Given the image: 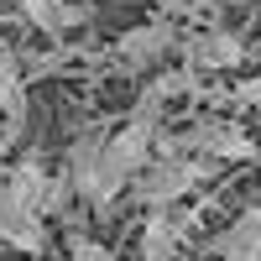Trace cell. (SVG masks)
Instances as JSON below:
<instances>
[{"label": "cell", "instance_id": "6", "mask_svg": "<svg viewBox=\"0 0 261 261\" xmlns=\"http://www.w3.org/2000/svg\"><path fill=\"white\" fill-rule=\"evenodd\" d=\"M209 256H220V261H261V209L246 204V214H235L209 241Z\"/></svg>", "mask_w": 261, "mask_h": 261}, {"label": "cell", "instance_id": "7", "mask_svg": "<svg viewBox=\"0 0 261 261\" xmlns=\"http://www.w3.org/2000/svg\"><path fill=\"white\" fill-rule=\"evenodd\" d=\"M27 21L47 37V42H68V32H79L89 21V6H73V0H21Z\"/></svg>", "mask_w": 261, "mask_h": 261}, {"label": "cell", "instance_id": "8", "mask_svg": "<svg viewBox=\"0 0 261 261\" xmlns=\"http://www.w3.org/2000/svg\"><path fill=\"white\" fill-rule=\"evenodd\" d=\"M0 125L6 136L27 125V79H21V58L11 47L0 53Z\"/></svg>", "mask_w": 261, "mask_h": 261}, {"label": "cell", "instance_id": "2", "mask_svg": "<svg viewBox=\"0 0 261 261\" xmlns=\"http://www.w3.org/2000/svg\"><path fill=\"white\" fill-rule=\"evenodd\" d=\"M63 178L73 183V199H84L89 209H110L120 193H125V172L110 162L105 151V136H73L68 146V162H63Z\"/></svg>", "mask_w": 261, "mask_h": 261}, {"label": "cell", "instance_id": "9", "mask_svg": "<svg viewBox=\"0 0 261 261\" xmlns=\"http://www.w3.org/2000/svg\"><path fill=\"white\" fill-rule=\"evenodd\" d=\"M151 136H157V125H141V120H125L120 130H115V136L110 141H105V151H110V162L125 172V178H130V172H136L146 157H151Z\"/></svg>", "mask_w": 261, "mask_h": 261}, {"label": "cell", "instance_id": "3", "mask_svg": "<svg viewBox=\"0 0 261 261\" xmlns=\"http://www.w3.org/2000/svg\"><path fill=\"white\" fill-rule=\"evenodd\" d=\"M172 47H178V27H172V21H146V27H130L115 42V63L130 68V73H141L151 63H162Z\"/></svg>", "mask_w": 261, "mask_h": 261}, {"label": "cell", "instance_id": "4", "mask_svg": "<svg viewBox=\"0 0 261 261\" xmlns=\"http://www.w3.org/2000/svg\"><path fill=\"white\" fill-rule=\"evenodd\" d=\"M178 47H183L193 73H220V68H235L246 58L235 32H178Z\"/></svg>", "mask_w": 261, "mask_h": 261}, {"label": "cell", "instance_id": "10", "mask_svg": "<svg viewBox=\"0 0 261 261\" xmlns=\"http://www.w3.org/2000/svg\"><path fill=\"white\" fill-rule=\"evenodd\" d=\"M0 183H6V193H11V199H16L21 209H32V214H37V204H42V188H47V167H42L37 157H21V162H16V167H11Z\"/></svg>", "mask_w": 261, "mask_h": 261}, {"label": "cell", "instance_id": "16", "mask_svg": "<svg viewBox=\"0 0 261 261\" xmlns=\"http://www.w3.org/2000/svg\"><path fill=\"white\" fill-rule=\"evenodd\" d=\"M251 204H256V209H261V193H256V199H251Z\"/></svg>", "mask_w": 261, "mask_h": 261}, {"label": "cell", "instance_id": "17", "mask_svg": "<svg viewBox=\"0 0 261 261\" xmlns=\"http://www.w3.org/2000/svg\"><path fill=\"white\" fill-rule=\"evenodd\" d=\"M0 141H6V125H0Z\"/></svg>", "mask_w": 261, "mask_h": 261}, {"label": "cell", "instance_id": "1", "mask_svg": "<svg viewBox=\"0 0 261 261\" xmlns=\"http://www.w3.org/2000/svg\"><path fill=\"white\" fill-rule=\"evenodd\" d=\"M204 178H214L209 157H193V151H188V157H157V151H151V157L130 172L125 188H136V199L146 209H172L178 199H188Z\"/></svg>", "mask_w": 261, "mask_h": 261}, {"label": "cell", "instance_id": "5", "mask_svg": "<svg viewBox=\"0 0 261 261\" xmlns=\"http://www.w3.org/2000/svg\"><path fill=\"white\" fill-rule=\"evenodd\" d=\"M0 241L11 251H21V256H42L47 251V225H42V214L21 209L6 193V183H0Z\"/></svg>", "mask_w": 261, "mask_h": 261}, {"label": "cell", "instance_id": "14", "mask_svg": "<svg viewBox=\"0 0 261 261\" xmlns=\"http://www.w3.org/2000/svg\"><path fill=\"white\" fill-rule=\"evenodd\" d=\"M235 99H241V105H251V110H261V79H246L241 89H235Z\"/></svg>", "mask_w": 261, "mask_h": 261}, {"label": "cell", "instance_id": "15", "mask_svg": "<svg viewBox=\"0 0 261 261\" xmlns=\"http://www.w3.org/2000/svg\"><path fill=\"white\" fill-rule=\"evenodd\" d=\"M193 6H209V11H220V6H251V0H193Z\"/></svg>", "mask_w": 261, "mask_h": 261}, {"label": "cell", "instance_id": "11", "mask_svg": "<svg viewBox=\"0 0 261 261\" xmlns=\"http://www.w3.org/2000/svg\"><path fill=\"white\" fill-rule=\"evenodd\" d=\"M172 251H178V230H172L167 209H151L141 230V261H172Z\"/></svg>", "mask_w": 261, "mask_h": 261}, {"label": "cell", "instance_id": "13", "mask_svg": "<svg viewBox=\"0 0 261 261\" xmlns=\"http://www.w3.org/2000/svg\"><path fill=\"white\" fill-rule=\"evenodd\" d=\"M68 261H115V256L99 241H89V235H68Z\"/></svg>", "mask_w": 261, "mask_h": 261}, {"label": "cell", "instance_id": "12", "mask_svg": "<svg viewBox=\"0 0 261 261\" xmlns=\"http://www.w3.org/2000/svg\"><path fill=\"white\" fill-rule=\"evenodd\" d=\"M73 209V183L63 178V172H47V188H42V204H37V214L47 220V214H68Z\"/></svg>", "mask_w": 261, "mask_h": 261}]
</instances>
